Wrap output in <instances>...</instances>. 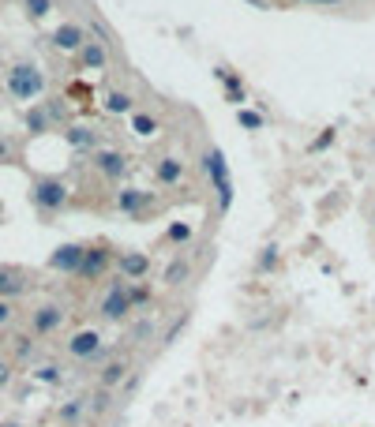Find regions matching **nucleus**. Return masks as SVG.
Segmentation results:
<instances>
[{
    "mask_svg": "<svg viewBox=\"0 0 375 427\" xmlns=\"http://www.w3.org/2000/svg\"><path fill=\"white\" fill-rule=\"evenodd\" d=\"M116 207H121L124 214H143L146 207H150V195L139 191V188H124L121 195H116Z\"/></svg>",
    "mask_w": 375,
    "mask_h": 427,
    "instance_id": "nucleus-11",
    "label": "nucleus"
},
{
    "mask_svg": "<svg viewBox=\"0 0 375 427\" xmlns=\"http://www.w3.org/2000/svg\"><path fill=\"white\" fill-rule=\"evenodd\" d=\"M124 378H128V364H124V360H109V364L102 367V375H98V386L113 390V386H121Z\"/></svg>",
    "mask_w": 375,
    "mask_h": 427,
    "instance_id": "nucleus-13",
    "label": "nucleus"
},
{
    "mask_svg": "<svg viewBox=\"0 0 375 427\" xmlns=\"http://www.w3.org/2000/svg\"><path fill=\"white\" fill-rule=\"evenodd\" d=\"M83 412H87V397H71V401L60 405V420H64V424H76Z\"/></svg>",
    "mask_w": 375,
    "mask_h": 427,
    "instance_id": "nucleus-17",
    "label": "nucleus"
},
{
    "mask_svg": "<svg viewBox=\"0 0 375 427\" xmlns=\"http://www.w3.org/2000/svg\"><path fill=\"white\" fill-rule=\"evenodd\" d=\"M0 345H4V333H0Z\"/></svg>",
    "mask_w": 375,
    "mask_h": 427,
    "instance_id": "nucleus-32",
    "label": "nucleus"
},
{
    "mask_svg": "<svg viewBox=\"0 0 375 427\" xmlns=\"http://www.w3.org/2000/svg\"><path fill=\"white\" fill-rule=\"evenodd\" d=\"M26 289L23 274L12 270V266H0V300H12V296H19Z\"/></svg>",
    "mask_w": 375,
    "mask_h": 427,
    "instance_id": "nucleus-12",
    "label": "nucleus"
},
{
    "mask_svg": "<svg viewBox=\"0 0 375 427\" xmlns=\"http://www.w3.org/2000/svg\"><path fill=\"white\" fill-rule=\"evenodd\" d=\"M184 274H188V259H177V263H173L169 270H166V281H169V285H177Z\"/></svg>",
    "mask_w": 375,
    "mask_h": 427,
    "instance_id": "nucleus-23",
    "label": "nucleus"
},
{
    "mask_svg": "<svg viewBox=\"0 0 375 427\" xmlns=\"http://www.w3.org/2000/svg\"><path fill=\"white\" fill-rule=\"evenodd\" d=\"M166 236L173 240V244H184V240H191V229H188V225H173Z\"/></svg>",
    "mask_w": 375,
    "mask_h": 427,
    "instance_id": "nucleus-25",
    "label": "nucleus"
},
{
    "mask_svg": "<svg viewBox=\"0 0 375 427\" xmlns=\"http://www.w3.org/2000/svg\"><path fill=\"white\" fill-rule=\"evenodd\" d=\"M132 128H135V132H139V135H158V120H154V116H132Z\"/></svg>",
    "mask_w": 375,
    "mask_h": 427,
    "instance_id": "nucleus-22",
    "label": "nucleus"
},
{
    "mask_svg": "<svg viewBox=\"0 0 375 427\" xmlns=\"http://www.w3.org/2000/svg\"><path fill=\"white\" fill-rule=\"evenodd\" d=\"M0 427H23V424H0Z\"/></svg>",
    "mask_w": 375,
    "mask_h": 427,
    "instance_id": "nucleus-31",
    "label": "nucleus"
},
{
    "mask_svg": "<svg viewBox=\"0 0 375 427\" xmlns=\"http://www.w3.org/2000/svg\"><path fill=\"white\" fill-rule=\"evenodd\" d=\"M26 4V15H30V19H45V15L53 12V0H23Z\"/></svg>",
    "mask_w": 375,
    "mask_h": 427,
    "instance_id": "nucleus-20",
    "label": "nucleus"
},
{
    "mask_svg": "<svg viewBox=\"0 0 375 427\" xmlns=\"http://www.w3.org/2000/svg\"><path fill=\"white\" fill-rule=\"evenodd\" d=\"M83 64H87V68H94V71H102L105 64H109L105 42H87V45H83Z\"/></svg>",
    "mask_w": 375,
    "mask_h": 427,
    "instance_id": "nucleus-15",
    "label": "nucleus"
},
{
    "mask_svg": "<svg viewBox=\"0 0 375 427\" xmlns=\"http://www.w3.org/2000/svg\"><path fill=\"white\" fill-rule=\"evenodd\" d=\"M128 311H132V293H128L124 281H113L102 296V315L105 319H124Z\"/></svg>",
    "mask_w": 375,
    "mask_h": 427,
    "instance_id": "nucleus-4",
    "label": "nucleus"
},
{
    "mask_svg": "<svg viewBox=\"0 0 375 427\" xmlns=\"http://www.w3.org/2000/svg\"><path fill=\"white\" fill-rule=\"evenodd\" d=\"M68 143L76 146V150H90V146H94V132H87V128H68Z\"/></svg>",
    "mask_w": 375,
    "mask_h": 427,
    "instance_id": "nucleus-19",
    "label": "nucleus"
},
{
    "mask_svg": "<svg viewBox=\"0 0 375 427\" xmlns=\"http://www.w3.org/2000/svg\"><path fill=\"white\" fill-rule=\"evenodd\" d=\"M53 116H57V105H49V109H30V113H26V128L38 135V132H45V128H49Z\"/></svg>",
    "mask_w": 375,
    "mask_h": 427,
    "instance_id": "nucleus-16",
    "label": "nucleus"
},
{
    "mask_svg": "<svg viewBox=\"0 0 375 427\" xmlns=\"http://www.w3.org/2000/svg\"><path fill=\"white\" fill-rule=\"evenodd\" d=\"M30 202L42 214H57L68 202V188H64V180H57V176H38L30 188Z\"/></svg>",
    "mask_w": 375,
    "mask_h": 427,
    "instance_id": "nucleus-2",
    "label": "nucleus"
},
{
    "mask_svg": "<svg viewBox=\"0 0 375 427\" xmlns=\"http://www.w3.org/2000/svg\"><path fill=\"white\" fill-rule=\"evenodd\" d=\"M68 356H76V360H102V333H98V330H79V333H71Z\"/></svg>",
    "mask_w": 375,
    "mask_h": 427,
    "instance_id": "nucleus-3",
    "label": "nucleus"
},
{
    "mask_svg": "<svg viewBox=\"0 0 375 427\" xmlns=\"http://www.w3.org/2000/svg\"><path fill=\"white\" fill-rule=\"evenodd\" d=\"M94 165H98V173H102V176H109V180H121V176L128 173V157L121 150H98Z\"/></svg>",
    "mask_w": 375,
    "mask_h": 427,
    "instance_id": "nucleus-8",
    "label": "nucleus"
},
{
    "mask_svg": "<svg viewBox=\"0 0 375 427\" xmlns=\"http://www.w3.org/2000/svg\"><path fill=\"white\" fill-rule=\"evenodd\" d=\"M53 45H57V49H64V53L83 49V45H87L83 26H76V23H64V26H57V34H53Z\"/></svg>",
    "mask_w": 375,
    "mask_h": 427,
    "instance_id": "nucleus-9",
    "label": "nucleus"
},
{
    "mask_svg": "<svg viewBox=\"0 0 375 427\" xmlns=\"http://www.w3.org/2000/svg\"><path fill=\"white\" fill-rule=\"evenodd\" d=\"M105 109H109V113H116V116H121V113H132V94H124V90H113V94L105 98Z\"/></svg>",
    "mask_w": 375,
    "mask_h": 427,
    "instance_id": "nucleus-18",
    "label": "nucleus"
},
{
    "mask_svg": "<svg viewBox=\"0 0 375 427\" xmlns=\"http://www.w3.org/2000/svg\"><path fill=\"white\" fill-rule=\"evenodd\" d=\"M8 157H12V146H8V143H4V139H0V165H4V162H8Z\"/></svg>",
    "mask_w": 375,
    "mask_h": 427,
    "instance_id": "nucleus-30",
    "label": "nucleus"
},
{
    "mask_svg": "<svg viewBox=\"0 0 375 427\" xmlns=\"http://www.w3.org/2000/svg\"><path fill=\"white\" fill-rule=\"evenodd\" d=\"M105 405H109V390H102V394H94V412H102Z\"/></svg>",
    "mask_w": 375,
    "mask_h": 427,
    "instance_id": "nucleus-28",
    "label": "nucleus"
},
{
    "mask_svg": "<svg viewBox=\"0 0 375 427\" xmlns=\"http://www.w3.org/2000/svg\"><path fill=\"white\" fill-rule=\"evenodd\" d=\"M109 263H113V255H109V247H87L83 255V266H79V277H87V281H94V277H102L109 270Z\"/></svg>",
    "mask_w": 375,
    "mask_h": 427,
    "instance_id": "nucleus-7",
    "label": "nucleus"
},
{
    "mask_svg": "<svg viewBox=\"0 0 375 427\" xmlns=\"http://www.w3.org/2000/svg\"><path fill=\"white\" fill-rule=\"evenodd\" d=\"M8 378H12V367H8V364H4V360H0V386H4V383H8Z\"/></svg>",
    "mask_w": 375,
    "mask_h": 427,
    "instance_id": "nucleus-29",
    "label": "nucleus"
},
{
    "mask_svg": "<svg viewBox=\"0 0 375 427\" xmlns=\"http://www.w3.org/2000/svg\"><path fill=\"white\" fill-rule=\"evenodd\" d=\"M83 255H87L83 244H60L57 252L49 255V266H53V270H60V274H79Z\"/></svg>",
    "mask_w": 375,
    "mask_h": 427,
    "instance_id": "nucleus-5",
    "label": "nucleus"
},
{
    "mask_svg": "<svg viewBox=\"0 0 375 427\" xmlns=\"http://www.w3.org/2000/svg\"><path fill=\"white\" fill-rule=\"evenodd\" d=\"M42 90H45V76L34 64H15V68L8 71V94L12 98L34 101V98H42Z\"/></svg>",
    "mask_w": 375,
    "mask_h": 427,
    "instance_id": "nucleus-1",
    "label": "nucleus"
},
{
    "mask_svg": "<svg viewBox=\"0 0 375 427\" xmlns=\"http://www.w3.org/2000/svg\"><path fill=\"white\" fill-rule=\"evenodd\" d=\"M0 218H4V207H0Z\"/></svg>",
    "mask_w": 375,
    "mask_h": 427,
    "instance_id": "nucleus-33",
    "label": "nucleus"
},
{
    "mask_svg": "<svg viewBox=\"0 0 375 427\" xmlns=\"http://www.w3.org/2000/svg\"><path fill=\"white\" fill-rule=\"evenodd\" d=\"M128 293H132V308H139V304L150 300V289H143V285H132V281H128Z\"/></svg>",
    "mask_w": 375,
    "mask_h": 427,
    "instance_id": "nucleus-24",
    "label": "nucleus"
},
{
    "mask_svg": "<svg viewBox=\"0 0 375 427\" xmlns=\"http://www.w3.org/2000/svg\"><path fill=\"white\" fill-rule=\"evenodd\" d=\"M116 266H121V274L128 281H139V277H146V270H150V259L143 252H128V255L116 259Z\"/></svg>",
    "mask_w": 375,
    "mask_h": 427,
    "instance_id": "nucleus-10",
    "label": "nucleus"
},
{
    "mask_svg": "<svg viewBox=\"0 0 375 427\" xmlns=\"http://www.w3.org/2000/svg\"><path fill=\"white\" fill-rule=\"evenodd\" d=\"M12 315H15L12 300H0V326H8V322H12Z\"/></svg>",
    "mask_w": 375,
    "mask_h": 427,
    "instance_id": "nucleus-26",
    "label": "nucleus"
},
{
    "mask_svg": "<svg viewBox=\"0 0 375 427\" xmlns=\"http://www.w3.org/2000/svg\"><path fill=\"white\" fill-rule=\"evenodd\" d=\"M241 124L244 128H263V120L255 116V113H248V109H241Z\"/></svg>",
    "mask_w": 375,
    "mask_h": 427,
    "instance_id": "nucleus-27",
    "label": "nucleus"
},
{
    "mask_svg": "<svg viewBox=\"0 0 375 427\" xmlns=\"http://www.w3.org/2000/svg\"><path fill=\"white\" fill-rule=\"evenodd\" d=\"M60 322H64V308H60V304H42V308L34 311L30 326H34V333H38V338H45V333L60 330Z\"/></svg>",
    "mask_w": 375,
    "mask_h": 427,
    "instance_id": "nucleus-6",
    "label": "nucleus"
},
{
    "mask_svg": "<svg viewBox=\"0 0 375 427\" xmlns=\"http://www.w3.org/2000/svg\"><path fill=\"white\" fill-rule=\"evenodd\" d=\"M154 176H158V184H177L180 176H184V162H177V157H162V162L154 165Z\"/></svg>",
    "mask_w": 375,
    "mask_h": 427,
    "instance_id": "nucleus-14",
    "label": "nucleus"
},
{
    "mask_svg": "<svg viewBox=\"0 0 375 427\" xmlns=\"http://www.w3.org/2000/svg\"><path fill=\"white\" fill-rule=\"evenodd\" d=\"M34 378H38V383H45V386H57V383H60V367H57V364H45V367L34 371Z\"/></svg>",
    "mask_w": 375,
    "mask_h": 427,
    "instance_id": "nucleus-21",
    "label": "nucleus"
}]
</instances>
